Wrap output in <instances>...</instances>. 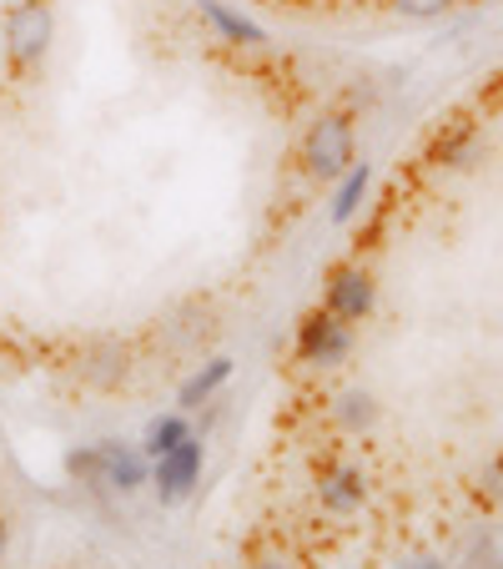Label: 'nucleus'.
Segmentation results:
<instances>
[{
    "instance_id": "obj_15",
    "label": "nucleus",
    "mask_w": 503,
    "mask_h": 569,
    "mask_svg": "<svg viewBox=\"0 0 503 569\" xmlns=\"http://www.w3.org/2000/svg\"><path fill=\"white\" fill-rule=\"evenodd\" d=\"M479 499L483 505H503V463H493V469L479 473Z\"/></svg>"
},
{
    "instance_id": "obj_10",
    "label": "nucleus",
    "mask_w": 503,
    "mask_h": 569,
    "mask_svg": "<svg viewBox=\"0 0 503 569\" xmlns=\"http://www.w3.org/2000/svg\"><path fill=\"white\" fill-rule=\"evenodd\" d=\"M182 439H192V423L182 413H161V419L147 423V439H141V453L147 459H161V453H172Z\"/></svg>"
},
{
    "instance_id": "obj_8",
    "label": "nucleus",
    "mask_w": 503,
    "mask_h": 569,
    "mask_svg": "<svg viewBox=\"0 0 503 569\" xmlns=\"http://www.w3.org/2000/svg\"><path fill=\"white\" fill-rule=\"evenodd\" d=\"M433 161L449 167V172H469V167H479L483 161V137L473 127H453L449 137L433 141Z\"/></svg>"
},
{
    "instance_id": "obj_13",
    "label": "nucleus",
    "mask_w": 503,
    "mask_h": 569,
    "mask_svg": "<svg viewBox=\"0 0 503 569\" xmlns=\"http://www.w3.org/2000/svg\"><path fill=\"white\" fill-rule=\"evenodd\" d=\"M66 473H71L76 483L101 489V449H97V443H91V449H71V453H66Z\"/></svg>"
},
{
    "instance_id": "obj_6",
    "label": "nucleus",
    "mask_w": 503,
    "mask_h": 569,
    "mask_svg": "<svg viewBox=\"0 0 503 569\" xmlns=\"http://www.w3.org/2000/svg\"><path fill=\"white\" fill-rule=\"evenodd\" d=\"M101 489L111 495H137L141 483H151V459L141 453V443H121V439H101Z\"/></svg>"
},
{
    "instance_id": "obj_4",
    "label": "nucleus",
    "mask_w": 503,
    "mask_h": 569,
    "mask_svg": "<svg viewBox=\"0 0 503 569\" xmlns=\"http://www.w3.org/2000/svg\"><path fill=\"white\" fill-rule=\"evenodd\" d=\"M202 463H207V449H202V439H197V433L177 443L172 453L151 459V489H157L161 505H182L197 483H202Z\"/></svg>"
},
{
    "instance_id": "obj_3",
    "label": "nucleus",
    "mask_w": 503,
    "mask_h": 569,
    "mask_svg": "<svg viewBox=\"0 0 503 569\" xmlns=\"http://www.w3.org/2000/svg\"><path fill=\"white\" fill-rule=\"evenodd\" d=\"M348 353H353V322L332 318L328 308L308 312L298 322V358L308 368H338L348 363Z\"/></svg>"
},
{
    "instance_id": "obj_7",
    "label": "nucleus",
    "mask_w": 503,
    "mask_h": 569,
    "mask_svg": "<svg viewBox=\"0 0 503 569\" xmlns=\"http://www.w3.org/2000/svg\"><path fill=\"white\" fill-rule=\"evenodd\" d=\"M363 499H368L363 469H353V463H332V469L318 473V505L328 509V515H358Z\"/></svg>"
},
{
    "instance_id": "obj_2",
    "label": "nucleus",
    "mask_w": 503,
    "mask_h": 569,
    "mask_svg": "<svg viewBox=\"0 0 503 569\" xmlns=\"http://www.w3.org/2000/svg\"><path fill=\"white\" fill-rule=\"evenodd\" d=\"M51 36H56L51 0H16L11 11H6V61L16 71L41 66L46 51H51Z\"/></svg>"
},
{
    "instance_id": "obj_17",
    "label": "nucleus",
    "mask_w": 503,
    "mask_h": 569,
    "mask_svg": "<svg viewBox=\"0 0 503 569\" xmlns=\"http://www.w3.org/2000/svg\"><path fill=\"white\" fill-rule=\"evenodd\" d=\"M6 549H11V525H6V515H0V559H6Z\"/></svg>"
},
{
    "instance_id": "obj_19",
    "label": "nucleus",
    "mask_w": 503,
    "mask_h": 569,
    "mask_svg": "<svg viewBox=\"0 0 503 569\" xmlns=\"http://www.w3.org/2000/svg\"><path fill=\"white\" fill-rule=\"evenodd\" d=\"M493 569H499V565H493Z\"/></svg>"
},
{
    "instance_id": "obj_18",
    "label": "nucleus",
    "mask_w": 503,
    "mask_h": 569,
    "mask_svg": "<svg viewBox=\"0 0 503 569\" xmlns=\"http://www.w3.org/2000/svg\"><path fill=\"white\" fill-rule=\"evenodd\" d=\"M252 569H292V565H282V559H258Z\"/></svg>"
},
{
    "instance_id": "obj_16",
    "label": "nucleus",
    "mask_w": 503,
    "mask_h": 569,
    "mask_svg": "<svg viewBox=\"0 0 503 569\" xmlns=\"http://www.w3.org/2000/svg\"><path fill=\"white\" fill-rule=\"evenodd\" d=\"M398 569H449V565H443L439 555H408V559H403V565H398Z\"/></svg>"
},
{
    "instance_id": "obj_1",
    "label": "nucleus",
    "mask_w": 503,
    "mask_h": 569,
    "mask_svg": "<svg viewBox=\"0 0 503 569\" xmlns=\"http://www.w3.org/2000/svg\"><path fill=\"white\" fill-rule=\"evenodd\" d=\"M358 167V137L348 111H322L302 137V172L312 182H343Z\"/></svg>"
},
{
    "instance_id": "obj_5",
    "label": "nucleus",
    "mask_w": 503,
    "mask_h": 569,
    "mask_svg": "<svg viewBox=\"0 0 503 569\" xmlns=\"http://www.w3.org/2000/svg\"><path fill=\"white\" fill-rule=\"evenodd\" d=\"M322 308L332 312V318H343V322H363L373 318L378 308V282L368 268H332L328 272V288H322Z\"/></svg>"
},
{
    "instance_id": "obj_9",
    "label": "nucleus",
    "mask_w": 503,
    "mask_h": 569,
    "mask_svg": "<svg viewBox=\"0 0 503 569\" xmlns=\"http://www.w3.org/2000/svg\"><path fill=\"white\" fill-rule=\"evenodd\" d=\"M227 378H232V363H227V358H207V363L182 383V393H177L182 413H187V409H202V403H212V393L227 383Z\"/></svg>"
},
{
    "instance_id": "obj_11",
    "label": "nucleus",
    "mask_w": 503,
    "mask_h": 569,
    "mask_svg": "<svg viewBox=\"0 0 503 569\" xmlns=\"http://www.w3.org/2000/svg\"><path fill=\"white\" fill-rule=\"evenodd\" d=\"M368 187H373V167H368V161H358L353 172L338 182V192H332V222H348V217L363 207Z\"/></svg>"
},
{
    "instance_id": "obj_12",
    "label": "nucleus",
    "mask_w": 503,
    "mask_h": 569,
    "mask_svg": "<svg viewBox=\"0 0 503 569\" xmlns=\"http://www.w3.org/2000/svg\"><path fill=\"white\" fill-rule=\"evenodd\" d=\"M332 413H338V423H343V429L363 433V429H373V423H378V398L368 393V388H348V393L332 403Z\"/></svg>"
},
{
    "instance_id": "obj_14",
    "label": "nucleus",
    "mask_w": 503,
    "mask_h": 569,
    "mask_svg": "<svg viewBox=\"0 0 503 569\" xmlns=\"http://www.w3.org/2000/svg\"><path fill=\"white\" fill-rule=\"evenodd\" d=\"M398 16H408V21H439V16H449L459 0H388Z\"/></svg>"
}]
</instances>
